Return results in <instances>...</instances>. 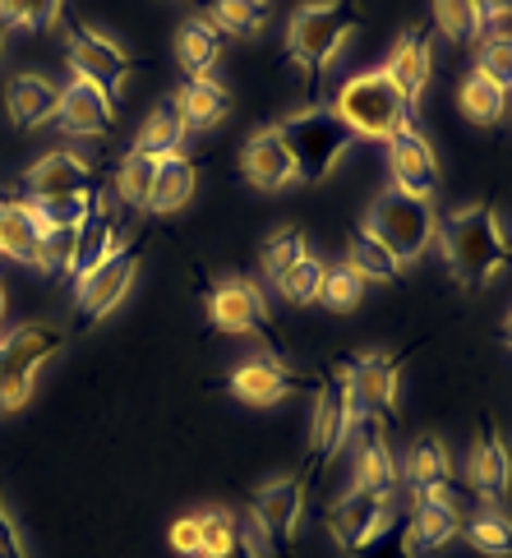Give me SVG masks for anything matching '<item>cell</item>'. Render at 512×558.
I'll return each instance as SVG.
<instances>
[{
	"label": "cell",
	"instance_id": "obj_47",
	"mask_svg": "<svg viewBox=\"0 0 512 558\" xmlns=\"http://www.w3.org/2000/svg\"><path fill=\"white\" fill-rule=\"evenodd\" d=\"M171 549L181 558H199V512H190L171 526Z\"/></svg>",
	"mask_w": 512,
	"mask_h": 558
},
{
	"label": "cell",
	"instance_id": "obj_14",
	"mask_svg": "<svg viewBox=\"0 0 512 558\" xmlns=\"http://www.w3.org/2000/svg\"><path fill=\"white\" fill-rule=\"evenodd\" d=\"M388 84L402 93L406 107H416L425 88H429V74H435V47H429V33L425 28H411L402 33V43L392 47V56L383 61Z\"/></svg>",
	"mask_w": 512,
	"mask_h": 558
},
{
	"label": "cell",
	"instance_id": "obj_25",
	"mask_svg": "<svg viewBox=\"0 0 512 558\" xmlns=\"http://www.w3.org/2000/svg\"><path fill=\"white\" fill-rule=\"evenodd\" d=\"M171 102H175V111L185 116L190 130H212V125H222L227 111H231L227 88L212 84V78H190V84H181V93H175Z\"/></svg>",
	"mask_w": 512,
	"mask_h": 558
},
{
	"label": "cell",
	"instance_id": "obj_50",
	"mask_svg": "<svg viewBox=\"0 0 512 558\" xmlns=\"http://www.w3.org/2000/svg\"><path fill=\"white\" fill-rule=\"evenodd\" d=\"M508 347H512V318H508Z\"/></svg>",
	"mask_w": 512,
	"mask_h": 558
},
{
	"label": "cell",
	"instance_id": "obj_16",
	"mask_svg": "<svg viewBox=\"0 0 512 558\" xmlns=\"http://www.w3.org/2000/svg\"><path fill=\"white\" fill-rule=\"evenodd\" d=\"M512 485V452L503 444V434L489 425L480 429L476 448H471V462H466V489L485 498V504H499V498L508 494Z\"/></svg>",
	"mask_w": 512,
	"mask_h": 558
},
{
	"label": "cell",
	"instance_id": "obj_2",
	"mask_svg": "<svg viewBox=\"0 0 512 558\" xmlns=\"http://www.w3.org/2000/svg\"><path fill=\"white\" fill-rule=\"evenodd\" d=\"M278 134L295 162V181H305V185H324L338 171L342 157L356 148V134L346 130V121L332 107L295 111L278 125Z\"/></svg>",
	"mask_w": 512,
	"mask_h": 558
},
{
	"label": "cell",
	"instance_id": "obj_35",
	"mask_svg": "<svg viewBox=\"0 0 512 558\" xmlns=\"http://www.w3.org/2000/svg\"><path fill=\"white\" fill-rule=\"evenodd\" d=\"M212 24L231 37H259L268 24V0H212Z\"/></svg>",
	"mask_w": 512,
	"mask_h": 558
},
{
	"label": "cell",
	"instance_id": "obj_49",
	"mask_svg": "<svg viewBox=\"0 0 512 558\" xmlns=\"http://www.w3.org/2000/svg\"><path fill=\"white\" fill-rule=\"evenodd\" d=\"M480 19H508L512 14V0H476Z\"/></svg>",
	"mask_w": 512,
	"mask_h": 558
},
{
	"label": "cell",
	"instance_id": "obj_7",
	"mask_svg": "<svg viewBox=\"0 0 512 558\" xmlns=\"http://www.w3.org/2000/svg\"><path fill=\"white\" fill-rule=\"evenodd\" d=\"M134 272H139V245L130 250H115L111 258H102L93 272H84L74 282V314H78V328L97 324V318H107L115 305L130 295L134 287Z\"/></svg>",
	"mask_w": 512,
	"mask_h": 558
},
{
	"label": "cell",
	"instance_id": "obj_34",
	"mask_svg": "<svg viewBox=\"0 0 512 558\" xmlns=\"http://www.w3.org/2000/svg\"><path fill=\"white\" fill-rule=\"evenodd\" d=\"M324 268H328L324 258L305 254V258H295L287 272L272 277V287H278V295H282V301H291V305H314V301H319V287H324Z\"/></svg>",
	"mask_w": 512,
	"mask_h": 558
},
{
	"label": "cell",
	"instance_id": "obj_26",
	"mask_svg": "<svg viewBox=\"0 0 512 558\" xmlns=\"http://www.w3.org/2000/svg\"><path fill=\"white\" fill-rule=\"evenodd\" d=\"M356 489H383L398 494V457H392L388 438L379 425L365 429V444L356 452Z\"/></svg>",
	"mask_w": 512,
	"mask_h": 558
},
{
	"label": "cell",
	"instance_id": "obj_12",
	"mask_svg": "<svg viewBox=\"0 0 512 558\" xmlns=\"http://www.w3.org/2000/svg\"><path fill=\"white\" fill-rule=\"evenodd\" d=\"M388 167H392V190L402 194H416L429 198L439 185V162H435V148L420 130H398L388 138Z\"/></svg>",
	"mask_w": 512,
	"mask_h": 558
},
{
	"label": "cell",
	"instance_id": "obj_48",
	"mask_svg": "<svg viewBox=\"0 0 512 558\" xmlns=\"http://www.w3.org/2000/svg\"><path fill=\"white\" fill-rule=\"evenodd\" d=\"M0 558H28L24 535H19L14 517H10V508H5V498H0Z\"/></svg>",
	"mask_w": 512,
	"mask_h": 558
},
{
	"label": "cell",
	"instance_id": "obj_8",
	"mask_svg": "<svg viewBox=\"0 0 512 558\" xmlns=\"http://www.w3.org/2000/svg\"><path fill=\"white\" fill-rule=\"evenodd\" d=\"M346 384H351V402H356V421L365 425H388L398 411V384H402V365L392 355H361L346 365Z\"/></svg>",
	"mask_w": 512,
	"mask_h": 558
},
{
	"label": "cell",
	"instance_id": "obj_20",
	"mask_svg": "<svg viewBox=\"0 0 512 558\" xmlns=\"http://www.w3.org/2000/svg\"><path fill=\"white\" fill-rule=\"evenodd\" d=\"M5 107H10V121L19 130H37L56 121V107H61V88L42 74H19L10 93H5Z\"/></svg>",
	"mask_w": 512,
	"mask_h": 558
},
{
	"label": "cell",
	"instance_id": "obj_31",
	"mask_svg": "<svg viewBox=\"0 0 512 558\" xmlns=\"http://www.w3.org/2000/svg\"><path fill=\"white\" fill-rule=\"evenodd\" d=\"M452 481V462H448V448L439 444L435 434H420L406 452V485L411 489H429V485H443Z\"/></svg>",
	"mask_w": 512,
	"mask_h": 558
},
{
	"label": "cell",
	"instance_id": "obj_28",
	"mask_svg": "<svg viewBox=\"0 0 512 558\" xmlns=\"http://www.w3.org/2000/svg\"><path fill=\"white\" fill-rule=\"evenodd\" d=\"M458 107L471 125H499L503 116H508V88L499 84V78H489V74H471L462 78V93H458Z\"/></svg>",
	"mask_w": 512,
	"mask_h": 558
},
{
	"label": "cell",
	"instance_id": "obj_1",
	"mask_svg": "<svg viewBox=\"0 0 512 558\" xmlns=\"http://www.w3.org/2000/svg\"><path fill=\"white\" fill-rule=\"evenodd\" d=\"M439 245H443V264L462 287H489L508 268V235L499 227V213L485 204L452 213L439 227Z\"/></svg>",
	"mask_w": 512,
	"mask_h": 558
},
{
	"label": "cell",
	"instance_id": "obj_24",
	"mask_svg": "<svg viewBox=\"0 0 512 558\" xmlns=\"http://www.w3.org/2000/svg\"><path fill=\"white\" fill-rule=\"evenodd\" d=\"M194 185H199V167L190 157H162L157 162V181H153V194H148V213H181L190 198H194Z\"/></svg>",
	"mask_w": 512,
	"mask_h": 558
},
{
	"label": "cell",
	"instance_id": "obj_3",
	"mask_svg": "<svg viewBox=\"0 0 512 558\" xmlns=\"http://www.w3.org/2000/svg\"><path fill=\"white\" fill-rule=\"evenodd\" d=\"M356 28H361V10L351 0H309L287 24V56L309 74V84H319L324 65L342 51V43Z\"/></svg>",
	"mask_w": 512,
	"mask_h": 558
},
{
	"label": "cell",
	"instance_id": "obj_5",
	"mask_svg": "<svg viewBox=\"0 0 512 558\" xmlns=\"http://www.w3.org/2000/svg\"><path fill=\"white\" fill-rule=\"evenodd\" d=\"M369 235L398 254V264H416V258L429 250V241L439 235V217L429 208V198H416V194H402V190H388L374 198L369 208V222H365Z\"/></svg>",
	"mask_w": 512,
	"mask_h": 558
},
{
	"label": "cell",
	"instance_id": "obj_33",
	"mask_svg": "<svg viewBox=\"0 0 512 558\" xmlns=\"http://www.w3.org/2000/svg\"><path fill=\"white\" fill-rule=\"evenodd\" d=\"M466 541L485 558H512V522L495 508H480L466 517Z\"/></svg>",
	"mask_w": 512,
	"mask_h": 558
},
{
	"label": "cell",
	"instance_id": "obj_21",
	"mask_svg": "<svg viewBox=\"0 0 512 558\" xmlns=\"http://www.w3.org/2000/svg\"><path fill=\"white\" fill-rule=\"evenodd\" d=\"M61 351H65V328H56V324H24V328L0 337V355L14 361L19 369H28V374H37Z\"/></svg>",
	"mask_w": 512,
	"mask_h": 558
},
{
	"label": "cell",
	"instance_id": "obj_15",
	"mask_svg": "<svg viewBox=\"0 0 512 558\" xmlns=\"http://www.w3.org/2000/svg\"><path fill=\"white\" fill-rule=\"evenodd\" d=\"M305 384H309L305 374H295L291 365L272 361V355H254V361H245L241 369L231 374V392L241 397V402H249V407H272V402H282V397H291L295 388H305Z\"/></svg>",
	"mask_w": 512,
	"mask_h": 558
},
{
	"label": "cell",
	"instance_id": "obj_51",
	"mask_svg": "<svg viewBox=\"0 0 512 558\" xmlns=\"http://www.w3.org/2000/svg\"><path fill=\"white\" fill-rule=\"evenodd\" d=\"M0 301H5V295H0Z\"/></svg>",
	"mask_w": 512,
	"mask_h": 558
},
{
	"label": "cell",
	"instance_id": "obj_37",
	"mask_svg": "<svg viewBox=\"0 0 512 558\" xmlns=\"http://www.w3.org/2000/svg\"><path fill=\"white\" fill-rule=\"evenodd\" d=\"M235 549H241L235 517L222 508H204L199 512V558H231Z\"/></svg>",
	"mask_w": 512,
	"mask_h": 558
},
{
	"label": "cell",
	"instance_id": "obj_9",
	"mask_svg": "<svg viewBox=\"0 0 512 558\" xmlns=\"http://www.w3.org/2000/svg\"><path fill=\"white\" fill-rule=\"evenodd\" d=\"M392 498L398 494H383V489H351L346 498H338V504L328 508V531L332 541H338L346 554L356 549L361 541H369L379 526H388L392 517Z\"/></svg>",
	"mask_w": 512,
	"mask_h": 558
},
{
	"label": "cell",
	"instance_id": "obj_4",
	"mask_svg": "<svg viewBox=\"0 0 512 558\" xmlns=\"http://www.w3.org/2000/svg\"><path fill=\"white\" fill-rule=\"evenodd\" d=\"M332 111L342 116L346 130L356 138H383V144L398 130L411 125V107L402 102V93L388 84L383 70L346 78L342 93H338V102H332Z\"/></svg>",
	"mask_w": 512,
	"mask_h": 558
},
{
	"label": "cell",
	"instance_id": "obj_41",
	"mask_svg": "<svg viewBox=\"0 0 512 558\" xmlns=\"http://www.w3.org/2000/svg\"><path fill=\"white\" fill-rule=\"evenodd\" d=\"M61 0H0V24L10 28H51Z\"/></svg>",
	"mask_w": 512,
	"mask_h": 558
},
{
	"label": "cell",
	"instance_id": "obj_22",
	"mask_svg": "<svg viewBox=\"0 0 512 558\" xmlns=\"http://www.w3.org/2000/svg\"><path fill=\"white\" fill-rule=\"evenodd\" d=\"M0 254L19 258V264L42 268V227L28 213V204H0Z\"/></svg>",
	"mask_w": 512,
	"mask_h": 558
},
{
	"label": "cell",
	"instance_id": "obj_38",
	"mask_svg": "<svg viewBox=\"0 0 512 558\" xmlns=\"http://www.w3.org/2000/svg\"><path fill=\"white\" fill-rule=\"evenodd\" d=\"M351 558H416V541H411L406 517H392L388 526H379L369 541L351 549Z\"/></svg>",
	"mask_w": 512,
	"mask_h": 558
},
{
	"label": "cell",
	"instance_id": "obj_46",
	"mask_svg": "<svg viewBox=\"0 0 512 558\" xmlns=\"http://www.w3.org/2000/svg\"><path fill=\"white\" fill-rule=\"evenodd\" d=\"M235 535H241V549H245L249 558H282V549L272 545V535L264 531V522H259L254 512L235 517Z\"/></svg>",
	"mask_w": 512,
	"mask_h": 558
},
{
	"label": "cell",
	"instance_id": "obj_40",
	"mask_svg": "<svg viewBox=\"0 0 512 558\" xmlns=\"http://www.w3.org/2000/svg\"><path fill=\"white\" fill-rule=\"evenodd\" d=\"M28 213L37 217V227H84L88 222V213H93V194H74V198H24Z\"/></svg>",
	"mask_w": 512,
	"mask_h": 558
},
{
	"label": "cell",
	"instance_id": "obj_36",
	"mask_svg": "<svg viewBox=\"0 0 512 558\" xmlns=\"http://www.w3.org/2000/svg\"><path fill=\"white\" fill-rule=\"evenodd\" d=\"M429 5H435V24L448 43H476L480 37L485 19L476 10V0H429Z\"/></svg>",
	"mask_w": 512,
	"mask_h": 558
},
{
	"label": "cell",
	"instance_id": "obj_44",
	"mask_svg": "<svg viewBox=\"0 0 512 558\" xmlns=\"http://www.w3.org/2000/svg\"><path fill=\"white\" fill-rule=\"evenodd\" d=\"M33 397V374L28 369H19L14 361H5L0 355V415H10L19 411Z\"/></svg>",
	"mask_w": 512,
	"mask_h": 558
},
{
	"label": "cell",
	"instance_id": "obj_18",
	"mask_svg": "<svg viewBox=\"0 0 512 558\" xmlns=\"http://www.w3.org/2000/svg\"><path fill=\"white\" fill-rule=\"evenodd\" d=\"M74 194H88V167L65 148L37 157L24 171V198L42 204V198H74Z\"/></svg>",
	"mask_w": 512,
	"mask_h": 558
},
{
	"label": "cell",
	"instance_id": "obj_11",
	"mask_svg": "<svg viewBox=\"0 0 512 558\" xmlns=\"http://www.w3.org/2000/svg\"><path fill=\"white\" fill-rule=\"evenodd\" d=\"M70 70H74V78H88V84L115 93V88L125 84V74H130L134 65H130V56L115 47L107 33H97V28H74V33H70Z\"/></svg>",
	"mask_w": 512,
	"mask_h": 558
},
{
	"label": "cell",
	"instance_id": "obj_10",
	"mask_svg": "<svg viewBox=\"0 0 512 558\" xmlns=\"http://www.w3.org/2000/svg\"><path fill=\"white\" fill-rule=\"evenodd\" d=\"M249 512L264 522V531L272 535V545L282 549V558L291 554L295 535H301V512H305V485L301 475H282V481H268L259 494L249 498Z\"/></svg>",
	"mask_w": 512,
	"mask_h": 558
},
{
	"label": "cell",
	"instance_id": "obj_27",
	"mask_svg": "<svg viewBox=\"0 0 512 558\" xmlns=\"http://www.w3.org/2000/svg\"><path fill=\"white\" fill-rule=\"evenodd\" d=\"M346 268L361 277V282H398L402 277V264H398V254H392L379 235H369V231H356L351 235V245H346Z\"/></svg>",
	"mask_w": 512,
	"mask_h": 558
},
{
	"label": "cell",
	"instance_id": "obj_32",
	"mask_svg": "<svg viewBox=\"0 0 512 558\" xmlns=\"http://www.w3.org/2000/svg\"><path fill=\"white\" fill-rule=\"evenodd\" d=\"M153 181H157V157L148 153H125V162L115 167V198L130 208H148V194H153Z\"/></svg>",
	"mask_w": 512,
	"mask_h": 558
},
{
	"label": "cell",
	"instance_id": "obj_6",
	"mask_svg": "<svg viewBox=\"0 0 512 558\" xmlns=\"http://www.w3.org/2000/svg\"><path fill=\"white\" fill-rule=\"evenodd\" d=\"M351 425H356V402H351L346 365H338V369L324 378V388H319V407H314V429H309V466H305V475L324 471V466L332 462V452L346 444ZM305 475H301V485H305Z\"/></svg>",
	"mask_w": 512,
	"mask_h": 558
},
{
	"label": "cell",
	"instance_id": "obj_29",
	"mask_svg": "<svg viewBox=\"0 0 512 558\" xmlns=\"http://www.w3.org/2000/svg\"><path fill=\"white\" fill-rule=\"evenodd\" d=\"M185 134H190L185 116L175 111V102H162V107H157L148 121H144L139 138H134V153H148V157H157V162H162V157H175V153H181Z\"/></svg>",
	"mask_w": 512,
	"mask_h": 558
},
{
	"label": "cell",
	"instance_id": "obj_30",
	"mask_svg": "<svg viewBox=\"0 0 512 558\" xmlns=\"http://www.w3.org/2000/svg\"><path fill=\"white\" fill-rule=\"evenodd\" d=\"M462 522H466L462 512L439 508V504H425V498H416V508H411V517H406L416 549H443L448 541H458V535H462Z\"/></svg>",
	"mask_w": 512,
	"mask_h": 558
},
{
	"label": "cell",
	"instance_id": "obj_39",
	"mask_svg": "<svg viewBox=\"0 0 512 558\" xmlns=\"http://www.w3.org/2000/svg\"><path fill=\"white\" fill-rule=\"evenodd\" d=\"M365 301V282L346 264L324 268V287H319V305H328L332 314H351Z\"/></svg>",
	"mask_w": 512,
	"mask_h": 558
},
{
	"label": "cell",
	"instance_id": "obj_13",
	"mask_svg": "<svg viewBox=\"0 0 512 558\" xmlns=\"http://www.w3.org/2000/svg\"><path fill=\"white\" fill-rule=\"evenodd\" d=\"M56 125L78 138H102L115 125V102L107 88L88 84V78H74L70 88H61V107H56Z\"/></svg>",
	"mask_w": 512,
	"mask_h": 558
},
{
	"label": "cell",
	"instance_id": "obj_43",
	"mask_svg": "<svg viewBox=\"0 0 512 558\" xmlns=\"http://www.w3.org/2000/svg\"><path fill=\"white\" fill-rule=\"evenodd\" d=\"M78 250V227H47L42 231V268L47 272H70Z\"/></svg>",
	"mask_w": 512,
	"mask_h": 558
},
{
	"label": "cell",
	"instance_id": "obj_17",
	"mask_svg": "<svg viewBox=\"0 0 512 558\" xmlns=\"http://www.w3.org/2000/svg\"><path fill=\"white\" fill-rule=\"evenodd\" d=\"M241 171H245V181H249L254 190H287V185L295 181V162H291V153H287V144H282L278 125L245 138V148H241Z\"/></svg>",
	"mask_w": 512,
	"mask_h": 558
},
{
	"label": "cell",
	"instance_id": "obj_42",
	"mask_svg": "<svg viewBox=\"0 0 512 558\" xmlns=\"http://www.w3.org/2000/svg\"><path fill=\"white\" fill-rule=\"evenodd\" d=\"M305 254H309L305 235L295 227H287V231H278V235H268V241H264V272L278 277V272H287L295 258H305Z\"/></svg>",
	"mask_w": 512,
	"mask_h": 558
},
{
	"label": "cell",
	"instance_id": "obj_23",
	"mask_svg": "<svg viewBox=\"0 0 512 558\" xmlns=\"http://www.w3.org/2000/svg\"><path fill=\"white\" fill-rule=\"evenodd\" d=\"M222 56V28L212 24V19H190L175 33V61L190 78H208V70L218 65Z\"/></svg>",
	"mask_w": 512,
	"mask_h": 558
},
{
	"label": "cell",
	"instance_id": "obj_19",
	"mask_svg": "<svg viewBox=\"0 0 512 558\" xmlns=\"http://www.w3.org/2000/svg\"><path fill=\"white\" fill-rule=\"evenodd\" d=\"M208 318H212V328H218V332H259V328H268L264 295L254 291L249 282H241V277H235V282L212 287Z\"/></svg>",
	"mask_w": 512,
	"mask_h": 558
},
{
	"label": "cell",
	"instance_id": "obj_45",
	"mask_svg": "<svg viewBox=\"0 0 512 558\" xmlns=\"http://www.w3.org/2000/svg\"><path fill=\"white\" fill-rule=\"evenodd\" d=\"M480 74L489 78H499L503 88H512V33H499V37H489V43L480 47Z\"/></svg>",
	"mask_w": 512,
	"mask_h": 558
}]
</instances>
